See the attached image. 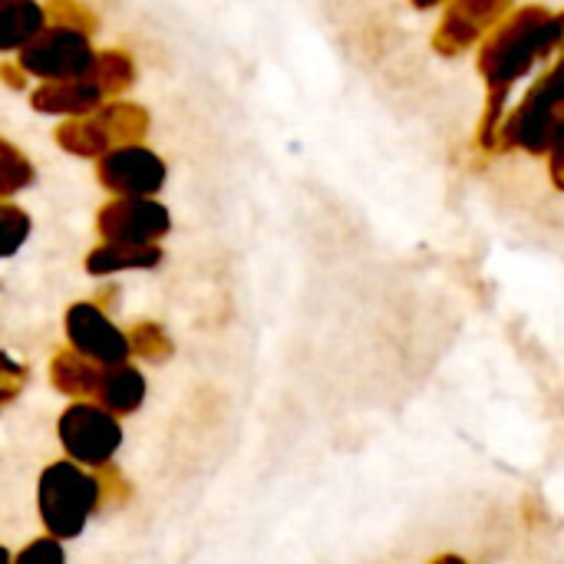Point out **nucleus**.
Masks as SVG:
<instances>
[{
  "instance_id": "nucleus-3",
  "label": "nucleus",
  "mask_w": 564,
  "mask_h": 564,
  "mask_svg": "<svg viewBox=\"0 0 564 564\" xmlns=\"http://www.w3.org/2000/svg\"><path fill=\"white\" fill-rule=\"evenodd\" d=\"M96 53L99 50L93 46V33L66 23H50L30 46L17 53V66L40 83L73 79V76H89Z\"/></svg>"
},
{
  "instance_id": "nucleus-14",
  "label": "nucleus",
  "mask_w": 564,
  "mask_h": 564,
  "mask_svg": "<svg viewBox=\"0 0 564 564\" xmlns=\"http://www.w3.org/2000/svg\"><path fill=\"white\" fill-rule=\"evenodd\" d=\"M89 76L102 86V93H106L109 99H116L119 93H126V89L132 86V79H135V63H132V56L122 53V50H99V53H96V63H93V69H89Z\"/></svg>"
},
{
  "instance_id": "nucleus-12",
  "label": "nucleus",
  "mask_w": 564,
  "mask_h": 564,
  "mask_svg": "<svg viewBox=\"0 0 564 564\" xmlns=\"http://www.w3.org/2000/svg\"><path fill=\"white\" fill-rule=\"evenodd\" d=\"M99 364L86 360L76 350H59L50 364V383L56 393L69 397V400H93L96 383H99Z\"/></svg>"
},
{
  "instance_id": "nucleus-2",
  "label": "nucleus",
  "mask_w": 564,
  "mask_h": 564,
  "mask_svg": "<svg viewBox=\"0 0 564 564\" xmlns=\"http://www.w3.org/2000/svg\"><path fill=\"white\" fill-rule=\"evenodd\" d=\"M56 440L66 459L86 469H106L112 466L126 440L122 416L109 413L96 400H73L56 420Z\"/></svg>"
},
{
  "instance_id": "nucleus-7",
  "label": "nucleus",
  "mask_w": 564,
  "mask_h": 564,
  "mask_svg": "<svg viewBox=\"0 0 564 564\" xmlns=\"http://www.w3.org/2000/svg\"><path fill=\"white\" fill-rule=\"evenodd\" d=\"M106 93L93 76H73V79H50L36 83L30 93V106L40 116H59V119H83L106 106Z\"/></svg>"
},
{
  "instance_id": "nucleus-11",
  "label": "nucleus",
  "mask_w": 564,
  "mask_h": 564,
  "mask_svg": "<svg viewBox=\"0 0 564 564\" xmlns=\"http://www.w3.org/2000/svg\"><path fill=\"white\" fill-rule=\"evenodd\" d=\"M56 145L63 152L76 155V159H93L96 162L99 155H106L116 145V139H112L109 126L102 122V116L93 112V116H83V119H63L59 129H56Z\"/></svg>"
},
{
  "instance_id": "nucleus-15",
  "label": "nucleus",
  "mask_w": 564,
  "mask_h": 564,
  "mask_svg": "<svg viewBox=\"0 0 564 564\" xmlns=\"http://www.w3.org/2000/svg\"><path fill=\"white\" fill-rule=\"evenodd\" d=\"M36 182V169L23 149L0 139V198H13L17 192H26Z\"/></svg>"
},
{
  "instance_id": "nucleus-4",
  "label": "nucleus",
  "mask_w": 564,
  "mask_h": 564,
  "mask_svg": "<svg viewBox=\"0 0 564 564\" xmlns=\"http://www.w3.org/2000/svg\"><path fill=\"white\" fill-rule=\"evenodd\" d=\"M96 178L109 195L119 198H155L169 178L165 159L142 142L112 145L96 159Z\"/></svg>"
},
{
  "instance_id": "nucleus-1",
  "label": "nucleus",
  "mask_w": 564,
  "mask_h": 564,
  "mask_svg": "<svg viewBox=\"0 0 564 564\" xmlns=\"http://www.w3.org/2000/svg\"><path fill=\"white\" fill-rule=\"evenodd\" d=\"M106 502V486L96 469L73 459L50 463L36 479V516L46 535L59 542H76L86 525L99 516Z\"/></svg>"
},
{
  "instance_id": "nucleus-20",
  "label": "nucleus",
  "mask_w": 564,
  "mask_h": 564,
  "mask_svg": "<svg viewBox=\"0 0 564 564\" xmlns=\"http://www.w3.org/2000/svg\"><path fill=\"white\" fill-rule=\"evenodd\" d=\"M430 564H469L463 555H453V552H443V555H436Z\"/></svg>"
},
{
  "instance_id": "nucleus-13",
  "label": "nucleus",
  "mask_w": 564,
  "mask_h": 564,
  "mask_svg": "<svg viewBox=\"0 0 564 564\" xmlns=\"http://www.w3.org/2000/svg\"><path fill=\"white\" fill-rule=\"evenodd\" d=\"M102 122L109 126L116 145L122 142H142L145 129H149V112L135 102H126V99H106V106L99 109Z\"/></svg>"
},
{
  "instance_id": "nucleus-17",
  "label": "nucleus",
  "mask_w": 564,
  "mask_h": 564,
  "mask_svg": "<svg viewBox=\"0 0 564 564\" xmlns=\"http://www.w3.org/2000/svg\"><path fill=\"white\" fill-rule=\"evenodd\" d=\"M129 344H132V357H142V360H169L172 354V340L165 337L159 324H135L129 330Z\"/></svg>"
},
{
  "instance_id": "nucleus-6",
  "label": "nucleus",
  "mask_w": 564,
  "mask_h": 564,
  "mask_svg": "<svg viewBox=\"0 0 564 564\" xmlns=\"http://www.w3.org/2000/svg\"><path fill=\"white\" fill-rule=\"evenodd\" d=\"M96 231L116 245H159L172 231V215L159 198H119L99 205Z\"/></svg>"
},
{
  "instance_id": "nucleus-21",
  "label": "nucleus",
  "mask_w": 564,
  "mask_h": 564,
  "mask_svg": "<svg viewBox=\"0 0 564 564\" xmlns=\"http://www.w3.org/2000/svg\"><path fill=\"white\" fill-rule=\"evenodd\" d=\"M0 564H13V555H10V552H7L3 545H0Z\"/></svg>"
},
{
  "instance_id": "nucleus-19",
  "label": "nucleus",
  "mask_w": 564,
  "mask_h": 564,
  "mask_svg": "<svg viewBox=\"0 0 564 564\" xmlns=\"http://www.w3.org/2000/svg\"><path fill=\"white\" fill-rule=\"evenodd\" d=\"M50 23H66L93 33V13L76 0H50Z\"/></svg>"
},
{
  "instance_id": "nucleus-18",
  "label": "nucleus",
  "mask_w": 564,
  "mask_h": 564,
  "mask_svg": "<svg viewBox=\"0 0 564 564\" xmlns=\"http://www.w3.org/2000/svg\"><path fill=\"white\" fill-rule=\"evenodd\" d=\"M66 542L53 539V535H40L33 539L30 545H23L17 555H13V564H66Z\"/></svg>"
},
{
  "instance_id": "nucleus-9",
  "label": "nucleus",
  "mask_w": 564,
  "mask_h": 564,
  "mask_svg": "<svg viewBox=\"0 0 564 564\" xmlns=\"http://www.w3.org/2000/svg\"><path fill=\"white\" fill-rule=\"evenodd\" d=\"M50 26V7L40 0H0V53H20Z\"/></svg>"
},
{
  "instance_id": "nucleus-8",
  "label": "nucleus",
  "mask_w": 564,
  "mask_h": 564,
  "mask_svg": "<svg viewBox=\"0 0 564 564\" xmlns=\"http://www.w3.org/2000/svg\"><path fill=\"white\" fill-rule=\"evenodd\" d=\"M145 393H149L145 373L135 364H116V367L99 370V383H96L93 400L102 403L116 416H132L142 410Z\"/></svg>"
},
{
  "instance_id": "nucleus-16",
  "label": "nucleus",
  "mask_w": 564,
  "mask_h": 564,
  "mask_svg": "<svg viewBox=\"0 0 564 564\" xmlns=\"http://www.w3.org/2000/svg\"><path fill=\"white\" fill-rule=\"evenodd\" d=\"M30 231H33L30 215L20 205H13L10 198H0V261L13 258L26 245Z\"/></svg>"
},
{
  "instance_id": "nucleus-10",
  "label": "nucleus",
  "mask_w": 564,
  "mask_h": 564,
  "mask_svg": "<svg viewBox=\"0 0 564 564\" xmlns=\"http://www.w3.org/2000/svg\"><path fill=\"white\" fill-rule=\"evenodd\" d=\"M162 264V248L159 245H116V241H99L86 254V274L89 278H112L126 271H152Z\"/></svg>"
},
{
  "instance_id": "nucleus-5",
  "label": "nucleus",
  "mask_w": 564,
  "mask_h": 564,
  "mask_svg": "<svg viewBox=\"0 0 564 564\" xmlns=\"http://www.w3.org/2000/svg\"><path fill=\"white\" fill-rule=\"evenodd\" d=\"M63 330H66V347L99 367H116L132 360L129 334L96 301L69 304L63 317Z\"/></svg>"
}]
</instances>
